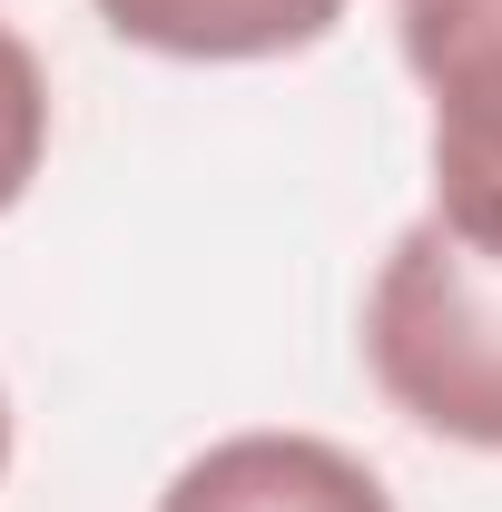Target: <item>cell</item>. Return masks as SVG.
Returning <instances> with one entry per match:
<instances>
[{
  "label": "cell",
  "mask_w": 502,
  "mask_h": 512,
  "mask_svg": "<svg viewBox=\"0 0 502 512\" xmlns=\"http://www.w3.org/2000/svg\"><path fill=\"white\" fill-rule=\"evenodd\" d=\"M128 50L197 69H247V60H296L315 50L355 0H89Z\"/></svg>",
  "instance_id": "obj_4"
},
{
  "label": "cell",
  "mask_w": 502,
  "mask_h": 512,
  "mask_svg": "<svg viewBox=\"0 0 502 512\" xmlns=\"http://www.w3.org/2000/svg\"><path fill=\"white\" fill-rule=\"evenodd\" d=\"M40 158H50V69H40V50L0 20V217L30 197Z\"/></svg>",
  "instance_id": "obj_5"
},
{
  "label": "cell",
  "mask_w": 502,
  "mask_h": 512,
  "mask_svg": "<svg viewBox=\"0 0 502 512\" xmlns=\"http://www.w3.org/2000/svg\"><path fill=\"white\" fill-rule=\"evenodd\" d=\"M375 394L463 453H502V256L463 247L434 207L384 247L365 286Z\"/></svg>",
  "instance_id": "obj_1"
},
{
  "label": "cell",
  "mask_w": 502,
  "mask_h": 512,
  "mask_svg": "<svg viewBox=\"0 0 502 512\" xmlns=\"http://www.w3.org/2000/svg\"><path fill=\"white\" fill-rule=\"evenodd\" d=\"M394 40L434 99V217L502 256V0H394Z\"/></svg>",
  "instance_id": "obj_2"
},
{
  "label": "cell",
  "mask_w": 502,
  "mask_h": 512,
  "mask_svg": "<svg viewBox=\"0 0 502 512\" xmlns=\"http://www.w3.org/2000/svg\"><path fill=\"white\" fill-rule=\"evenodd\" d=\"M0 473H10V394H0Z\"/></svg>",
  "instance_id": "obj_6"
},
{
  "label": "cell",
  "mask_w": 502,
  "mask_h": 512,
  "mask_svg": "<svg viewBox=\"0 0 502 512\" xmlns=\"http://www.w3.org/2000/svg\"><path fill=\"white\" fill-rule=\"evenodd\" d=\"M158 512H394V493L325 434H227L168 473Z\"/></svg>",
  "instance_id": "obj_3"
}]
</instances>
